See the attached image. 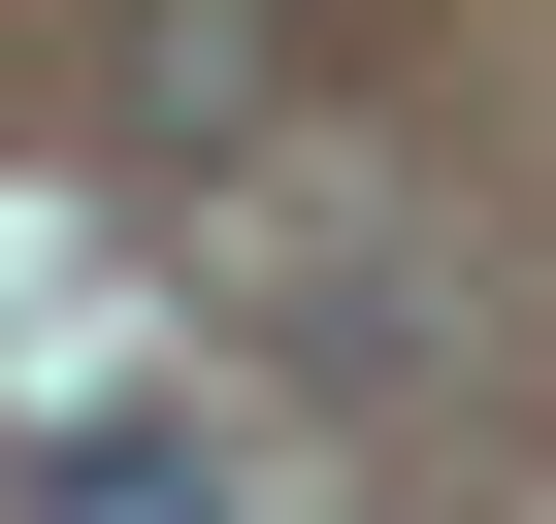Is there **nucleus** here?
<instances>
[{"instance_id": "nucleus-1", "label": "nucleus", "mask_w": 556, "mask_h": 524, "mask_svg": "<svg viewBox=\"0 0 556 524\" xmlns=\"http://www.w3.org/2000/svg\"><path fill=\"white\" fill-rule=\"evenodd\" d=\"M131 99L164 132H262V99H295V0H131Z\"/></svg>"}, {"instance_id": "nucleus-2", "label": "nucleus", "mask_w": 556, "mask_h": 524, "mask_svg": "<svg viewBox=\"0 0 556 524\" xmlns=\"http://www.w3.org/2000/svg\"><path fill=\"white\" fill-rule=\"evenodd\" d=\"M34 524H229V459H197V426H66V459H34Z\"/></svg>"}]
</instances>
